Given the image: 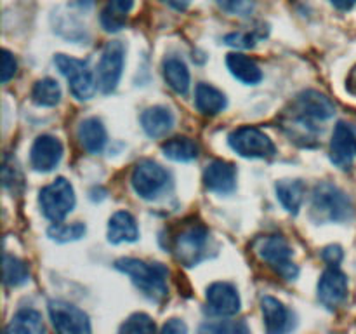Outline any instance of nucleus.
<instances>
[{"mask_svg":"<svg viewBox=\"0 0 356 334\" xmlns=\"http://www.w3.org/2000/svg\"><path fill=\"white\" fill-rule=\"evenodd\" d=\"M165 249L184 267H197L211 254V233L202 223L184 221L167 235Z\"/></svg>","mask_w":356,"mask_h":334,"instance_id":"1","label":"nucleus"},{"mask_svg":"<svg viewBox=\"0 0 356 334\" xmlns=\"http://www.w3.org/2000/svg\"><path fill=\"white\" fill-rule=\"evenodd\" d=\"M118 271L131 277L132 284L141 291L145 298L153 303L165 301L169 296V268L162 263H149V261L138 260V257H120L113 264Z\"/></svg>","mask_w":356,"mask_h":334,"instance_id":"2","label":"nucleus"},{"mask_svg":"<svg viewBox=\"0 0 356 334\" xmlns=\"http://www.w3.org/2000/svg\"><path fill=\"white\" fill-rule=\"evenodd\" d=\"M353 214V202L339 186L323 181L313 188L309 216L316 225L350 221Z\"/></svg>","mask_w":356,"mask_h":334,"instance_id":"3","label":"nucleus"},{"mask_svg":"<svg viewBox=\"0 0 356 334\" xmlns=\"http://www.w3.org/2000/svg\"><path fill=\"white\" fill-rule=\"evenodd\" d=\"M256 254L284 280H296L299 275L298 264L292 261V247L282 235H268L257 240Z\"/></svg>","mask_w":356,"mask_h":334,"instance_id":"4","label":"nucleus"},{"mask_svg":"<svg viewBox=\"0 0 356 334\" xmlns=\"http://www.w3.org/2000/svg\"><path fill=\"white\" fill-rule=\"evenodd\" d=\"M54 65L66 77L70 93L79 101H89L96 94L97 80L94 79L89 63L66 54H56Z\"/></svg>","mask_w":356,"mask_h":334,"instance_id":"5","label":"nucleus"},{"mask_svg":"<svg viewBox=\"0 0 356 334\" xmlns=\"http://www.w3.org/2000/svg\"><path fill=\"white\" fill-rule=\"evenodd\" d=\"M38 204L42 212L52 223H59L75 207V191L66 177H56L51 184L44 186L38 193Z\"/></svg>","mask_w":356,"mask_h":334,"instance_id":"6","label":"nucleus"},{"mask_svg":"<svg viewBox=\"0 0 356 334\" xmlns=\"http://www.w3.org/2000/svg\"><path fill=\"white\" fill-rule=\"evenodd\" d=\"M228 143L233 152L243 159H270L277 153V146L270 136L254 125H243L229 132Z\"/></svg>","mask_w":356,"mask_h":334,"instance_id":"7","label":"nucleus"},{"mask_svg":"<svg viewBox=\"0 0 356 334\" xmlns=\"http://www.w3.org/2000/svg\"><path fill=\"white\" fill-rule=\"evenodd\" d=\"M170 181V174L155 160L145 159L136 164L131 176L132 190L136 195L145 200H155L160 193H163Z\"/></svg>","mask_w":356,"mask_h":334,"instance_id":"8","label":"nucleus"},{"mask_svg":"<svg viewBox=\"0 0 356 334\" xmlns=\"http://www.w3.org/2000/svg\"><path fill=\"white\" fill-rule=\"evenodd\" d=\"M125 63V45L120 40L108 42L97 65V87L103 94H111L122 79Z\"/></svg>","mask_w":356,"mask_h":334,"instance_id":"9","label":"nucleus"},{"mask_svg":"<svg viewBox=\"0 0 356 334\" xmlns=\"http://www.w3.org/2000/svg\"><path fill=\"white\" fill-rule=\"evenodd\" d=\"M49 319L58 333L87 334L90 333V320L83 310L63 299L49 301Z\"/></svg>","mask_w":356,"mask_h":334,"instance_id":"10","label":"nucleus"},{"mask_svg":"<svg viewBox=\"0 0 356 334\" xmlns=\"http://www.w3.org/2000/svg\"><path fill=\"white\" fill-rule=\"evenodd\" d=\"M280 127L289 136L292 143L302 146V148H313L318 145L322 129L316 125V120L305 117L298 111H285L280 120Z\"/></svg>","mask_w":356,"mask_h":334,"instance_id":"11","label":"nucleus"},{"mask_svg":"<svg viewBox=\"0 0 356 334\" xmlns=\"http://www.w3.org/2000/svg\"><path fill=\"white\" fill-rule=\"evenodd\" d=\"M209 312L216 317H233L240 312L242 299L238 289L229 282H214L207 287Z\"/></svg>","mask_w":356,"mask_h":334,"instance_id":"12","label":"nucleus"},{"mask_svg":"<svg viewBox=\"0 0 356 334\" xmlns=\"http://www.w3.org/2000/svg\"><path fill=\"white\" fill-rule=\"evenodd\" d=\"M348 298V277L337 267H329L318 280V299L325 308L336 310Z\"/></svg>","mask_w":356,"mask_h":334,"instance_id":"13","label":"nucleus"},{"mask_svg":"<svg viewBox=\"0 0 356 334\" xmlns=\"http://www.w3.org/2000/svg\"><path fill=\"white\" fill-rule=\"evenodd\" d=\"M356 159V132L346 122H339L330 139V160L339 169L348 170Z\"/></svg>","mask_w":356,"mask_h":334,"instance_id":"14","label":"nucleus"},{"mask_svg":"<svg viewBox=\"0 0 356 334\" xmlns=\"http://www.w3.org/2000/svg\"><path fill=\"white\" fill-rule=\"evenodd\" d=\"M63 159V143L56 136L42 134L30 150V164L37 173H51Z\"/></svg>","mask_w":356,"mask_h":334,"instance_id":"15","label":"nucleus"},{"mask_svg":"<svg viewBox=\"0 0 356 334\" xmlns=\"http://www.w3.org/2000/svg\"><path fill=\"white\" fill-rule=\"evenodd\" d=\"M292 110L305 115V117L313 118L316 122H323L334 117V113H336V104L325 94L308 89L302 90L301 94L296 96V100L292 101Z\"/></svg>","mask_w":356,"mask_h":334,"instance_id":"16","label":"nucleus"},{"mask_svg":"<svg viewBox=\"0 0 356 334\" xmlns=\"http://www.w3.org/2000/svg\"><path fill=\"white\" fill-rule=\"evenodd\" d=\"M204 184L214 193H232L236 188V167L226 160H211L204 169Z\"/></svg>","mask_w":356,"mask_h":334,"instance_id":"17","label":"nucleus"},{"mask_svg":"<svg viewBox=\"0 0 356 334\" xmlns=\"http://www.w3.org/2000/svg\"><path fill=\"white\" fill-rule=\"evenodd\" d=\"M261 312L264 317V326L271 334L287 333L294 327L292 322V313L284 306V303L278 301L273 296H263L261 298Z\"/></svg>","mask_w":356,"mask_h":334,"instance_id":"18","label":"nucleus"},{"mask_svg":"<svg viewBox=\"0 0 356 334\" xmlns=\"http://www.w3.org/2000/svg\"><path fill=\"white\" fill-rule=\"evenodd\" d=\"M76 138H79L80 146L90 155H97L103 152L108 141L106 129L97 117H89L80 122L79 129H76Z\"/></svg>","mask_w":356,"mask_h":334,"instance_id":"19","label":"nucleus"},{"mask_svg":"<svg viewBox=\"0 0 356 334\" xmlns=\"http://www.w3.org/2000/svg\"><path fill=\"white\" fill-rule=\"evenodd\" d=\"M141 125L149 138H163L174 127V115L167 106H149L141 113Z\"/></svg>","mask_w":356,"mask_h":334,"instance_id":"20","label":"nucleus"},{"mask_svg":"<svg viewBox=\"0 0 356 334\" xmlns=\"http://www.w3.org/2000/svg\"><path fill=\"white\" fill-rule=\"evenodd\" d=\"M139 239V228L136 218L129 211H118L108 221V240L111 244L136 242Z\"/></svg>","mask_w":356,"mask_h":334,"instance_id":"21","label":"nucleus"},{"mask_svg":"<svg viewBox=\"0 0 356 334\" xmlns=\"http://www.w3.org/2000/svg\"><path fill=\"white\" fill-rule=\"evenodd\" d=\"M162 72L167 86L179 96H186L191 84L190 70H188L186 63L176 56H169V58L163 59Z\"/></svg>","mask_w":356,"mask_h":334,"instance_id":"22","label":"nucleus"},{"mask_svg":"<svg viewBox=\"0 0 356 334\" xmlns=\"http://www.w3.org/2000/svg\"><path fill=\"white\" fill-rule=\"evenodd\" d=\"M226 66L236 80L247 84V86H254V84H259L263 80V72L257 66V63L245 54H240V52L228 54L226 56Z\"/></svg>","mask_w":356,"mask_h":334,"instance_id":"23","label":"nucleus"},{"mask_svg":"<svg viewBox=\"0 0 356 334\" xmlns=\"http://www.w3.org/2000/svg\"><path fill=\"white\" fill-rule=\"evenodd\" d=\"M226 104H228V100H226L225 94L211 84L202 82L195 89V106L202 115L214 117L225 110Z\"/></svg>","mask_w":356,"mask_h":334,"instance_id":"24","label":"nucleus"},{"mask_svg":"<svg viewBox=\"0 0 356 334\" xmlns=\"http://www.w3.org/2000/svg\"><path fill=\"white\" fill-rule=\"evenodd\" d=\"M275 191L280 204L287 209L291 214H298L305 202L306 184L302 180H280L275 184Z\"/></svg>","mask_w":356,"mask_h":334,"instance_id":"25","label":"nucleus"},{"mask_svg":"<svg viewBox=\"0 0 356 334\" xmlns=\"http://www.w3.org/2000/svg\"><path fill=\"white\" fill-rule=\"evenodd\" d=\"M134 0H108L104 9L101 10V24L106 31L115 33L120 31L127 23Z\"/></svg>","mask_w":356,"mask_h":334,"instance_id":"26","label":"nucleus"},{"mask_svg":"<svg viewBox=\"0 0 356 334\" xmlns=\"http://www.w3.org/2000/svg\"><path fill=\"white\" fill-rule=\"evenodd\" d=\"M45 331L44 319L40 313L33 308L17 310L16 315L7 324V334H40Z\"/></svg>","mask_w":356,"mask_h":334,"instance_id":"27","label":"nucleus"},{"mask_svg":"<svg viewBox=\"0 0 356 334\" xmlns=\"http://www.w3.org/2000/svg\"><path fill=\"white\" fill-rule=\"evenodd\" d=\"M162 153L174 162H191L200 153V146L195 139L186 138V136H177V138L167 139L163 143Z\"/></svg>","mask_w":356,"mask_h":334,"instance_id":"28","label":"nucleus"},{"mask_svg":"<svg viewBox=\"0 0 356 334\" xmlns=\"http://www.w3.org/2000/svg\"><path fill=\"white\" fill-rule=\"evenodd\" d=\"M30 280V268L23 260L10 254H3V285L19 287Z\"/></svg>","mask_w":356,"mask_h":334,"instance_id":"29","label":"nucleus"},{"mask_svg":"<svg viewBox=\"0 0 356 334\" xmlns=\"http://www.w3.org/2000/svg\"><path fill=\"white\" fill-rule=\"evenodd\" d=\"M31 100L38 106H56L61 101V87L54 79H40L31 89Z\"/></svg>","mask_w":356,"mask_h":334,"instance_id":"30","label":"nucleus"},{"mask_svg":"<svg viewBox=\"0 0 356 334\" xmlns=\"http://www.w3.org/2000/svg\"><path fill=\"white\" fill-rule=\"evenodd\" d=\"M87 228L83 223L76 221V223H72V225H66V223H54V225L51 226V228L47 230V235L51 237L52 240H56V242H73V240H79L82 239L83 235H86Z\"/></svg>","mask_w":356,"mask_h":334,"instance_id":"31","label":"nucleus"},{"mask_svg":"<svg viewBox=\"0 0 356 334\" xmlns=\"http://www.w3.org/2000/svg\"><path fill=\"white\" fill-rule=\"evenodd\" d=\"M266 37V31L261 28H254L252 31H235V33H228L225 37L226 45H232L236 49H252L257 44V40Z\"/></svg>","mask_w":356,"mask_h":334,"instance_id":"32","label":"nucleus"},{"mask_svg":"<svg viewBox=\"0 0 356 334\" xmlns=\"http://www.w3.org/2000/svg\"><path fill=\"white\" fill-rule=\"evenodd\" d=\"M156 324L146 313H132L120 326V333H155Z\"/></svg>","mask_w":356,"mask_h":334,"instance_id":"33","label":"nucleus"},{"mask_svg":"<svg viewBox=\"0 0 356 334\" xmlns=\"http://www.w3.org/2000/svg\"><path fill=\"white\" fill-rule=\"evenodd\" d=\"M200 333H216V334H238L249 333V327L245 322H236V320H214L200 326Z\"/></svg>","mask_w":356,"mask_h":334,"instance_id":"34","label":"nucleus"},{"mask_svg":"<svg viewBox=\"0 0 356 334\" xmlns=\"http://www.w3.org/2000/svg\"><path fill=\"white\" fill-rule=\"evenodd\" d=\"M218 3L229 14L236 16H249L254 9V0H218Z\"/></svg>","mask_w":356,"mask_h":334,"instance_id":"35","label":"nucleus"},{"mask_svg":"<svg viewBox=\"0 0 356 334\" xmlns=\"http://www.w3.org/2000/svg\"><path fill=\"white\" fill-rule=\"evenodd\" d=\"M17 72V61L9 51L2 52V84H7Z\"/></svg>","mask_w":356,"mask_h":334,"instance_id":"36","label":"nucleus"},{"mask_svg":"<svg viewBox=\"0 0 356 334\" xmlns=\"http://www.w3.org/2000/svg\"><path fill=\"white\" fill-rule=\"evenodd\" d=\"M343 247L341 246H327L325 249L322 250V257L325 263H329L330 267H337V264L343 261Z\"/></svg>","mask_w":356,"mask_h":334,"instance_id":"37","label":"nucleus"},{"mask_svg":"<svg viewBox=\"0 0 356 334\" xmlns=\"http://www.w3.org/2000/svg\"><path fill=\"white\" fill-rule=\"evenodd\" d=\"M162 333L165 334H186L188 327L183 320L179 319H170L169 322H165V326L162 327Z\"/></svg>","mask_w":356,"mask_h":334,"instance_id":"38","label":"nucleus"},{"mask_svg":"<svg viewBox=\"0 0 356 334\" xmlns=\"http://www.w3.org/2000/svg\"><path fill=\"white\" fill-rule=\"evenodd\" d=\"M160 2L167 3V6L172 7V9L176 10H186L188 7H190L191 0H160Z\"/></svg>","mask_w":356,"mask_h":334,"instance_id":"39","label":"nucleus"},{"mask_svg":"<svg viewBox=\"0 0 356 334\" xmlns=\"http://www.w3.org/2000/svg\"><path fill=\"white\" fill-rule=\"evenodd\" d=\"M330 3L339 10H350L356 6V0H330Z\"/></svg>","mask_w":356,"mask_h":334,"instance_id":"40","label":"nucleus"},{"mask_svg":"<svg viewBox=\"0 0 356 334\" xmlns=\"http://www.w3.org/2000/svg\"><path fill=\"white\" fill-rule=\"evenodd\" d=\"M348 87H350L351 93H356V70L353 72V75H351L350 82H348Z\"/></svg>","mask_w":356,"mask_h":334,"instance_id":"41","label":"nucleus"}]
</instances>
